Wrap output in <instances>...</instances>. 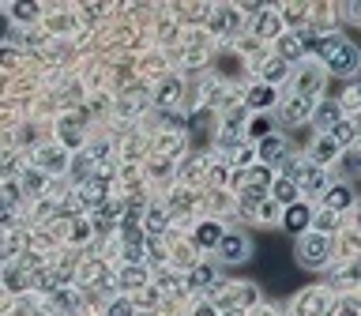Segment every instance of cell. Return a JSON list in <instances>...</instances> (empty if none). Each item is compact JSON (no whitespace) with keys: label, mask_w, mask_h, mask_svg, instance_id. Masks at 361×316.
Listing matches in <instances>:
<instances>
[{"label":"cell","mask_w":361,"mask_h":316,"mask_svg":"<svg viewBox=\"0 0 361 316\" xmlns=\"http://www.w3.org/2000/svg\"><path fill=\"white\" fill-rule=\"evenodd\" d=\"M120 283L125 286H143V267H125V271H120Z\"/></svg>","instance_id":"cell-23"},{"label":"cell","mask_w":361,"mask_h":316,"mask_svg":"<svg viewBox=\"0 0 361 316\" xmlns=\"http://www.w3.org/2000/svg\"><path fill=\"white\" fill-rule=\"evenodd\" d=\"M64 166H68L64 147H45V151H38V170L42 173H61Z\"/></svg>","instance_id":"cell-7"},{"label":"cell","mask_w":361,"mask_h":316,"mask_svg":"<svg viewBox=\"0 0 361 316\" xmlns=\"http://www.w3.org/2000/svg\"><path fill=\"white\" fill-rule=\"evenodd\" d=\"M286 151H290V143H286V136L271 132L260 139V147H256V155H260V166H282L286 162Z\"/></svg>","instance_id":"cell-4"},{"label":"cell","mask_w":361,"mask_h":316,"mask_svg":"<svg viewBox=\"0 0 361 316\" xmlns=\"http://www.w3.org/2000/svg\"><path fill=\"white\" fill-rule=\"evenodd\" d=\"M4 283H8V286H15V290H19V286H26V275H23V271H15V267H12V271L4 275Z\"/></svg>","instance_id":"cell-26"},{"label":"cell","mask_w":361,"mask_h":316,"mask_svg":"<svg viewBox=\"0 0 361 316\" xmlns=\"http://www.w3.org/2000/svg\"><path fill=\"white\" fill-rule=\"evenodd\" d=\"M323 136H331V139H335V147H339V151H342V147H350V143H354V125H350V120H339V125L335 128H331V132H323Z\"/></svg>","instance_id":"cell-17"},{"label":"cell","mask_w":361,"mask_h":316,"mask_svg":"<svg viewBox=\"0 0 361 316\" xmlns=\"http://www.w3.org/2000/svg\"><path fill=\"white\" fill-rule=\"evenodd\" d=\"M350 125H354V136H361V117H358V120H350Z\"/></svg>","instance_id":"cell-31"},{"label":"cell","mask_w":361,"mask_h":316,"mask_svg":"<svg viewBox=\"0 0 361 316\" xmlns=\"http://www.w3.org/2000/svg\"><path fill=\"white\" fill-rule=\"evenodd\" d=\"M222 234H226V230H222L218 222H200V226H196V245L200 248H218Z\"/></svg>","instance_id":"cell-10"},{"label":"cell","mask_w":361,"mask_h":316,"mask_svg":"<svg viewBox=\"0 0 361 316\" xmlns=\"http://www.w3.org/2000/svg\"><path fill=\"white\" fill-rule=\"evenodd\" d=\"M42 184H45V173L34 166V170L23 173V184H19V189H23V192H42Z\"/></svg>","instance_id":"cell-19"},{"label":"cell","mask_w":361,"mask_h":316,"mask_svg":"<svg viewBox=\"0 0 361 316\" xmlns=\"http://www.w3.org/2000/svg\"><path fill=\"white\" fill-rule=\"evenodd\" d=\"M226 316H241V313H226Z\"/></svg>","instance_id":"cell-33"},{"label":"cell","mask_w":361,"mask_h":316,"mask_svg":"<svg viewBox=\"0 0 361 316\" xmlns=\"http://www.w3.org/2000/svg\"><path fill=\"white\" fill-rule=\"evenodd\" d=\"M218 283V271L211 264H200V267H192V275H188V286L192 290H207V286H215Z\"/></svg>","instance_id":"cell-13"},{"label":"cell","mask_w":361,"mask_h":316,"mask_svg":"<svg viewBox=\"0 0 361 316\" xmlns=\"http://www.w3.org/2000/svg\"><path fill=\"white\" fill-rule=\"evenodd\" d=\"M339 155H342V151H339V147H335V139H331V136H320V139H316V147H312V166H323V162H335Z\"/></svg>","instance_id":"cell-11"},{"label":"cell","mask_w":361,"mask_h":316,"mask_svg":"<svg viewBox=\"0 0 361 316\" xmlns=\"http://www.w3.org/2000/svg\"><path fill=\"white\" fill-rule=\"evenodd\" d=\"M177 95H181V83L177 79H170V83H162V90H159V106H173V102H177Z\"/></svg>","instance_id":"cell-20"},{"label":"cell","mask_w":361,"mask_h":316,"mask_svg":"<svg viewBox=\"0 0 361 316\" xmlns=\"http://www.w3.org/2000/svg\"><path fill=\"white\" fill-rule=\"evenodd\" d=\"M15 57H19V53H15V49H8V45L0 49V61H4V64H15Z\"/></svg>","instance_id":"cell-28"},{"label":"cell","mask_w":361,"mask_h":316,"mask_svg":"<svg viewBox=\"0 0 361 316\" xmlns=\"http://www.w3.org/2000/svg\"><path fill=\"white\" fill-rule=\"evenodd\" d=\"M305 45H309V42H305L301 34H286V38H279V53H282L279 61H298L305 53Z\"/></svg>","instance_id":"cell-14"},{"label":"cell","mask_w":361,"mask_h":316,"mask_svg":"<svg viewBox=\"0 0 361 316\" xmlns=\"http://www.w3.org/2000/svg\"><path fill=\"white\" fill-rule=\"evenodd\" d=\"M196 316H218V313L211 309V305H200V309H196Z\"/></svg>","instance_id":"cell-29"},{"label":"cell","mask_w":361,"mask_h":316,"mask_svg":"<svg viewBox=\"0 0 361 316\" xmlns=\"http://www.w3.org/2000/svg\"><path fill=\"white\" fill-rule=\"evenodd\" d=\"M256 34L260 38H282V23L275 12H260V19H256Z\"/></svg>","instance_id":"cell-15"},{"label":"cell","mask_w":361,"mask_h":316,"mask_svg":"<svg viewBox=\"0 0 361 316\" xmlns=\"http://www.w3.org/2000/svg\"><path fill=\"white\" fill-rule=\"evenodd\" d=\"M248 132H252L256 139H264V136H271V120L267 117H256L252 125H248Z\"/></svg>","instance_id":"cell-24"},{"label":"cell","mask_w":361,"mask_h":316,"mask_svg":"<svg viewBox=\"0 0 361 316\" xmlns=\"http://www.w3.org/2000/svg\"><path fill=\"white\" fill-rule=\"evenodd\" d=\"M354 19L361 23V4H354Z\"/></svg>","instance_id":"cell-32"},{"label":"cell","mask_w":361,"mask_h":316,"mask_svg":"<svg viewBox=\"0 0 361 316\" xmlns=\"http://www.w3.org/2000/svg\"><path fill=\"white\" fill-rule=\"evenodd\" d=\"M4 34H8V19L0 15V38H4Z\"/></svg>","instance_id":"cell-30"},{"label":"cell","mask_w":361,"mask_h":316,"mask_svg":"<svg viewBox=\"0 0 361 316\" xmlns=\"http://www.w3.org/2000/svg\"><path fill=\"white\" fill-rule=\"evenodd\" d=\"M15 19H38V4H26V0H23V4H15Z\"/></svg>","instance_id":"cell-25"},{"label":"cell","mask_w":361,"mask_h":316,"mask_svg":"<svg viewBox=\"0 0 361 316\" xmlns=\"http://www.w3.org/2000/svg\"><path fill=\"white\" fill-rule=\"evenodd\" d=\"M248 253H252V241L245 234H222V241H218L222 264H241V260H248Z\"/></svg>","instance_id":"cell-3"},{"label":"cell","mask_w":361,"mask_h":316,"mask_svg":"<svg viewBox=\"0 0 361 316\" xmlns=\"http://www.w3.org/2000/svg\"><path fill=\"white\" fill-rule=\"evenodd\" d=\"M282 226L290 230V234H305V230L312 226V211H309V203H290V207H286V215H282Z\"/></svg>","instance_id":"cell-5"},{"label":"cell","mask_w":361,"mask_h":316,"mask_svg":"<svg viewBox=\"0 0 361 316\" xmlns=\"http://www.w3.org/2000/svg\"><path fill=\"white\" fill-rule=\"evenodd\" d=\"M312 49L320 53V61L328 64L335 76H354V72L361 68V49L354 42L339 38V34H331V38H316V42H312Z\"/></svg>","instance_id":"cell-1"},{"label":"cell","mask_w":361,"mask_h":316,"mask_svg":"<svg viewBox=\"0 0 361 316\" xmlns=\"http://www.w3.org/2000/svg\"><path fill=\"white\" fill-rule=\"evenodd\" d=\"M309 117H312V98H305V95L290 98V106H286V120H290V125H301V120H309Z\"/></svg>","instance_id":"cell-12"},{"label":"cell","mask_w":361,"mask_h":316,"mask_svg":"<svg viewBox=\"0 0 361 316\" xmlns=\"http://www.w3.org/2000/svg\"><path fill=\"white\" fill-rule=\"evenodd\" d=\"M339 316H361L358 301H342V313H339Z\"/></svg>","instance_id":"cell-27"},{"label":"cell","mask_w":361,"mask_h":316,"mask_svg":"<svg viewBox=\"0 0 361 316\" xmlns=\"http://www.w3.org/2000/svg\"><path fill=\"white\" fill-rule=\"evenodd\" d=\"M286 72H290V64H286V61H267L264 64V83H267V87H275V83L286 79Z\"/></svg>","instance_id":"cell-18"},{"label":"cell","mask_w":361,"mask_h":316,"mask_svg":"<svg viewBox=\"0 0 361 316\" xmlns=\"http://www.w3.org/2000/svg\"><path fill=\"white\" fill-rule=\"evenodd\" d=\"M106 316H136V305L128 301V297H117V301H109Z\"/></svg>","instance_id":"cell-21"},{"label":"cell","mask_w":361,"mask_h":316,"mask_svg":"<svg viewBox=\"0 0 361 316\" xmlns=\"http://www.w3.org/2000/svg\"><path fill=\"white\" fill-rule=\"evenodd\" d=\"M143 226H147V234H162V230H166V215H162L159 207H154V211H147Z\"/></svg>","instance_id":"cell-22"},{"label":"cell","mask_w":361,"mask_h":316,"mask_svg":"<svg viewBox=\"0 0 361 316\" xmlns=\"http://www.w3.org/2000/svg\"><path fill=\"white\" fill-rule=\"evenodd\" d=\"M294 256H298L301 267H323L331 260V237L328 234H301Z\"/></svg>","instance_id":"cell-2"},{"label":"cell","mask_w":361,"mask_h":316,"mask_svg":"<svg viewBox=\"0 0 361 316\" xmlns=\"http://www.w3.org/2000/svg\"><path fill=\"white\" fill-rule=\"evenodd\" d=\"M275 98H279V90H275V87H267V83H260V87H252V90H248L245 106H248V109H267V106H275Z\"/></svg>","instance_id":"cell-9"},{"label":"cell","mask_w":361,"mask_h":316,"mask_svg":"<svg viewBox=\"0 0 361 316\" xmlns=\"http://www.w3.org/2000/svg\"><path fill=\"white\" fill-rule=\"evenodd\" d=\"M323 203H328V211L335 215V211H346L350 203H354V192H350V184H335V189H323Z\"/></svg>","instance_id":"cell-8"},{"label":"cell","mask_w":361,"mask_h":316,"mask_svg":"<svg viewBox=\"0 0 361 316\" xmlns=\"http://www.w3.org/2000/svg\"><path fill=\"white\" fill-rule=\"evenodd\" d=\"M271 196L279 200V203H286V207H290V203H298V184H294V181H286V177H279V181H275V189H271Z\"/></svg>","instance_id":"cell-16"},{"label":"cell","mask_w":361,"mask_h":316,"mask_svg":"<svg viewBox=\"0 0 361 316\" xmlns=\"http://www.w3.org/2000/svg\"><path fill=\"white\" fill-rule=\"evenodd\" d=\"M309 120H316L320 132H331V128H335L339 120H342V106H339V102H331V98H323L320 106L312 109V117H309Z\"/></svg>","instance_id":"cell-6"}]
</instances>
